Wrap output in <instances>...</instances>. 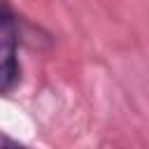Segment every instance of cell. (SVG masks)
I'll return each instance as SVG.
<instances>
[{"label":"cell","mask_w":149,"mask_h":149,"mask_svg":"<svg viewBox=\"0 0 149 149\" xmlns=\"http://www.w3.org/2000/svg\"><path fill=\"white\" fill-rule=\"evenodd\" d=\"M21 81V63H19V40L0 37V95L12 93Z\"/></svg>","instance_id":"cell-1"},{"label":"cell","mask_w":149,"mask_h":149,"mask_svg":"<svg viewBox=\"0 0 149 149\" xmlns=\"http://www.w3.org/2000/svg\"><path fill=\"white\" fill-rule=\"evenodd\" d=\"M21 23V14H16V9L7 2H0V33L5 37H16L14 30L19 28ZM19 40V37H16Z\"/></svg>","instance_id":"cell-2"},{"label":"cell","mask_w":149,"mask_h":149,"mask_svg":"<svg viewBox=\"0 0 149 149\" xmlns=\"http://www.w3.org/2000/svg\"><path fill=\"white\" fill-rule=\"evenodd\" d=\"M0 149H30V147L16 142L14 137H9V135H5V133L0 130Z\"/></svg>","instance_id":"cell-3"}]
</instances>
